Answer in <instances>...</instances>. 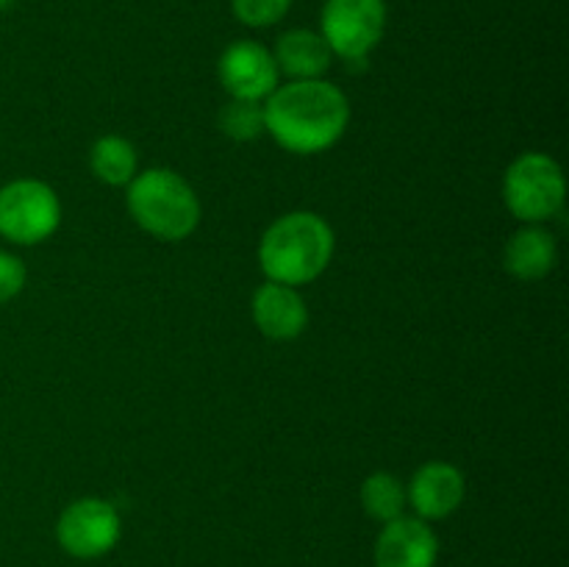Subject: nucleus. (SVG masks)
I'll return each mask as SVG.
<instances>
[{"instance_id": "f257e3e1", "label": "nucleus", "mask_w": 569, "mask_h": 567, "mask_svg": "<svg viewBox=\"0 0 569 567\" xmlns=\"http://www.w3.org/2000/svg\"><path fill=\"white\" fill-rule=\"evenodd\" d=\"M350 120L345 92L322 78L276 87L264 103V131L289 153L311 156L342 139Z\"/></svg>"}, {"instance_id": "f03ea898", "label": "nucleus", "mask_w": 569, "mask_h": 567, "mask_svg": "<svg viewBox=\"0 0 569 567\" xmlns=\"http://www.w3.org/2000/svg\"><path fill=\"white\" fill-rule=\"evenodd\" d=\"M333 231L315 211H292L272 222L259 245L261 270L270 281L298 287L331 265Z\"/></svg>"}, {"instance_id": "7ed1b4c3", "label": "nucleus", "mask_w": 569, "mask_h": 567, "mask_svg": "<svg viewBox=\"0 0 569 567\" xmlns=\"http://www.w3.org/2000/svg\"><path fill=\"white\" fill-rule=\"evenodd\" d=\"M128 211L156 239L181 242L198 228L200 200L178 172L153 167L128 183Z\"/></svg>"}, {"instance_id": "20e7f679", "label": "nucleus", "mask_w": 569, "mask_h": 567, "mask_svg": "<svg viewBox=\"0 0 569 567\" xmlns=\"http://www.w3.org/2000/svg\"><path fill=\"white\" fill-rule=\"evenodd\" d=\"M567 195L559 161L545 153H522L503 178V200L522 222H545L561 209Z\"/></svg>"}, {"instance_id": "39448f33", "label": "nucleus", "mask_w": 569, "mask_h": 567, "mask_svg": "<svg viewBox=\"0 0 569 567\" xmlns=\"http://www.w3.org/2000/svg\"><path fill=\"white\" fill-rule=\"evenodd\" d=\"M61 222V203L53 189L37 178H17L0 187V237L17 245L48 239Z\"/></svg>"}, {"instance_id": "423d86ee", "label": "nucleus", "mask_w": 569, "mask_h": 567, "mask_svg": "<svg viewBox=\"0 0 569 567\" xmlns=\"http://www.w3.org/2000/svg\"><path fill=\"white\" fill-rule=\"evenodd\" d=\"M322 39L331 53L361 61L383 37L387 3L383 0H328L322 9Z\"/></svg>"}, {"instance_id": "0eeeda50", "label": "nucleus", "mask_w": 569, "mask_h": 567, "mask_svg": "<svg viewBox=\"0 0 569 567\" xmlns=\"http://www.w3.org/2000/svg\"><path fill=\"white\" fill-rule=\"evenodd\" d=\"M56 537L76 559H98L120 539V515L103 498L72 500L56 523Z\"/></svg>"}, {"instance_id": "6e6552de", "label": "nucleus", "mask_w": 569, "mask_h": 567, "mask_svg": "<svg viewBox=\"0 0 569 567\" xmlns=\"http://www.w3.org/2000/svg\"><path fill=\"white\" fill-rule=\"evenodd\" d=\"M220 81L231 98L239 100H261L270 98L278 87V67L270 50L259 42L228 44L220 56Z\"/></svg>"}, {"instance_id": "1a4fd4ad", "label": "nucleus", "mask_w": 569, "mask_h": 567, "mask_svg": "<svg viewBox=\"0 0 569 567\" xmlns=\"http://www.w3.org/2000/svg\"><path fill=\"white\" fill-rule=\"evenodd\" d=\"M439 556V539L420 517H398L383 523L376 543V567H433Z\"/></svg>"}, {"instance_id": "9d476101", "label": "nucleus", "mask_w": 569, "mask_h": 567, "mask_svg": "<svg viewBox=\"0 0 569 567\" xmlns=\"http://www.w3.org/2000/svg\"><path fill=\"white\" fill-rule=\"evenodd\" d=\"M465 476L459 467L448 465V461H428L411 478L406 498L415 506L420 520H442V517L453 515L465 500Z\"/></svg>"}, {"instance_id": "9b49d317", "label": "nucleus", "mask_w": 569, "mask_h": 567, "mask_svg": "<svg viewBox=\"0 0 569 567\" xmlns=\"http://www.w3.org/2000/svg\"><path fill=\"white\" fill-rule=\"evenodd\" d=\"M253 320L270 339H295L309 326V309L298 289L267 281L253 295Z\"/></svg>"}, {"instance_id": "f8f14e48", "label": "nucleus", "mask_w": 569, "mask_h": 567, "mask_svg": "<svg viewBox=\"0 0 569 567\" xmlns=\"http://www.w3.org/2000/svg\"><path fill=\"white\" fill-rule=\"evenodd\" d=\"M556 261H559V248H556L553 233L545 231L537 222H528L506 242L503 265L520 281H539L553 270Z\"/></svg>"}, {"instance_id": "ddd939ff", "label": "nucleus", "mask_w": 569, "mask_h": 567, "mask_svg": "<svg viewBox=\"0 0 569 567\" xmlns=\"http://www.w3.org/2000/svg\"><path fill=\"white\" fill-rule=\"evenodd\" d=\"M331 48L322 39V33L306 31V28H292L281 33L272 50L278 72H287L292 81H309L320 78L331 67Z\"/></svg>"}, {"instance_id": "4468645a", "label": "nucleus", "mask_w": 569, "mask_h": 567, "mask_svg": "<svg viewBox=\"0 0 569 567\" xmlns=\"http://www.w3.org/2000/svg\"><path fill=\"white\" fill-rule=\"evenodd\" d=\"M89 165L92 172L109 187H126L137 176V150L128 139L114 137H100L92 145V153H89Z\"/></svg>"}, {"instance_id": "2eb2a0df", "label": "nucleus", "mask_w": 569, "mask_h": 567, "mask_svg": "<svg viewBox=\"0 0 569 567\" xmlns=\"http://www.w3.org/2000/svg\"><path fill=\"white\" fill-rule=\"evenodd\" d=\"M406 504H409L406 487L392 472H376V476L365 478V484H361V506H365L372 520H398V517H403Z\"/></svg>"}, {"instance_id": "dca6fc26", "label": "nucleus", "mask_w": 569, "mask_h": 567, "mask_svg": "<svg viewBox=\"0 0 569 567\" xmlns=\"http://www.w3.org/2000/svg\"><path fill=\"white\" fill-rule=\"evenodd\" d=\"M220 131L237 142H250L264 131V106L259 100L231 98L220 111Z\"/></svg>"}, {"instance_id": "f3484780", "label": "nucleus", "mask_w": 569, "mask_h": 567, "mask_svg": "<svg viewBox=\"0 0 569 567\" xmlns=\"http://www.w3.org/2000/svg\"><path fill=\"white\" fill-rule=\"evenodd\" d=\"M292 0H231V9L239 22L250 28L276 26L287 17Z\"/></svg>"}, {"instance_id": "a211bd4d", "label": "nucleus", "mask_w": 569, "mask_h": 567, "mask_svg": "<svg viewBox=\"0 0 569 567\" xmlns=\"http://www.w3.org/2000/svg\"><path fill=\"white\" fill-rule=\"evenodd\" d=\"M26 287V265L14 253L0 250V304H9Z\"/></svg>"}, {"instance_id": "6ab92c4d", "label": "nucleus", "mask_w": 569, "mask_h": 567, "mask_svg": "<svg viewBox=\"0 0 569 567\" xmlns=\"http://www.w3.org/2000/svg\"><path fill=\"white\" fill-rule=\"evenodd\" d=\"M11 3H14V0H0V11H6V9H9Z\"/></svg>"}]
</instances>
